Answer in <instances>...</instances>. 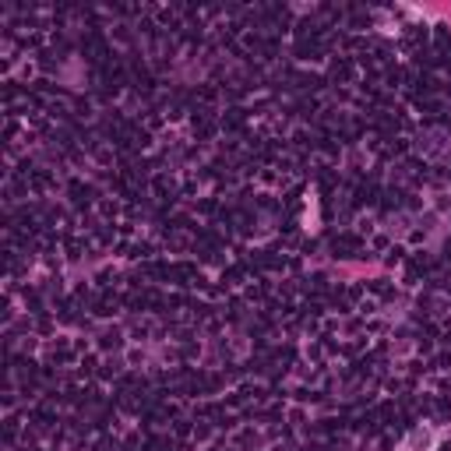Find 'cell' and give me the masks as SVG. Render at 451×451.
<instances>
[{
  "mask_svg": "<svg viewBox=\"0 0 451 451\" xmlns=\"http://www.w3.org/2000/svg\"><path fill=\"white\" fill-rule=\"evenodd\" d=\"M434 448V430L430 427H416L406 441V451H430Z\"/></svg>",
  "mask_w": 451,
  "mask_h": 451,
  "instance_id": "cell-1",
  "label": "cell"
}]
</instances>
